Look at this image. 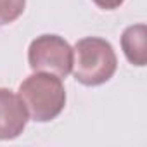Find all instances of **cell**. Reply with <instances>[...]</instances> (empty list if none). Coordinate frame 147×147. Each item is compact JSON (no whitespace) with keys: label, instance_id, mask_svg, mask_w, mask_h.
Masks as SVG:
<instances>
[{"label":"cell","instance_id":"obj_1","mask_svg":"<svg viewBox=\"0 0 147 147\" xmlns=\"http://www.w3.org/2000/svg\"><path fill=\"white\" fill-rule=\"evenodd\" d=\"M118 69L113 45L100 36H85L73 49V76L85 87H99L109 82Z\"/></svg>","mask_w":147,"mask_h":147},{"label":"cell","instance_id":"obj_2","mask_svg":"<svg viewBox=\"0 0 147 147\" xmlns=\"http://www.w3.org/2000/svg\"><path fill=\"white\" fill-rule=\"evenodd\" d=\"M33 121L47 123L55 119L66 106V90L62 78L52 73L35 71L23 80L18 94Z\"/></svg>","mask_w":147,"mask_h":147},{"label":"cell","instance_id":"obj_3","mask_svg":"<svg viewBox=\"0 0 147 147\" xmlns=\"http://www.w3.org/2000/svg\"><path fill=\"white\" fill-rule=\"evenodd\" d=\"M28 62L33 71L66 78L73 69V47L59 35H40L30 43Z\"/></svg>","mask_w":147,"mask_h":147},{"label":"cell","instance_id":"obj_4","mask_svg":"<svg viewBox=\"0 0 147 147\" xmlns=\"http://www.w3.org/2000/svg\"><path fill=\"white\" fill-rule=\"evenodd\" d=\"M28 111L18 94L0 87V140L18 138L28 123Z\"/></svg>","mask_w":147,"mask_h":147},{"label":"cell","instance_id":"obj_5","mask_svg":"<svg viewBox=\"0 0 147 147\" xmlns=\"http://www.w3.org/2000/svg\"><path fill=\"white\" fill-rule=\"evenodd\" d=\"M121 49L130 64L138 67L145 66L147 64V26L144 23H138L125 28L121 35Z\"/></svg>","mask_w":147,"mask_h":147},{"label":"cell","instance_id":"obj_6","mask_svg":"<svg viewBox=\"0 0 147 147\" xmlns=\"http://www.w3.org/2000/svg\"><path fill=\"white\" fill-rule=\"evenodd\" d=\"M26 0H0V26H7L24 12Z\"/></svg>","mask_w":147,"mask_h":147},{"label":"cell","instance_id":"obj_7","mask_svg":"<svg viewBox=\"0 0 147 147\" xmlns=\"http://www.w3.org/2000/svg\"><path fill=\"white\" fill-rule=\"evenodd\" d=\"M92 2H94L99 9H104V11H114V9H118L119 5H123L125 0H92Z\"/></svg>","mask_w":147,"mask_h":147}]
</instances>
